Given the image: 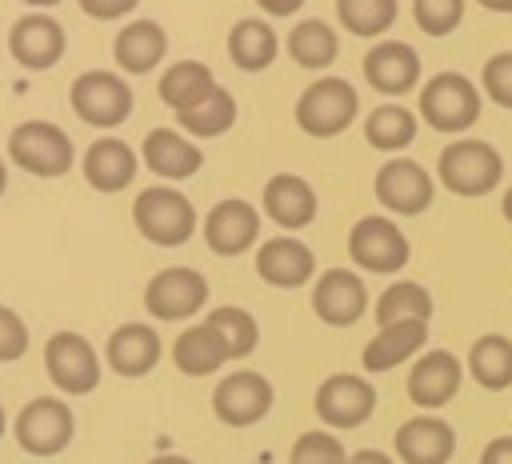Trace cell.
<instances>
[{"label": "cell", "mask_w": 512, "mask_h": 464, "mask_svg": "<svg viewBox=\"0 0 512 464\" xmlns=\"http://www.w3.org/2000/svg\"><path fill=\"white\" fill-rule=\"evenodd\" d=\"M500 176H504V156L488 140H476V136H460L444 144L436 160V180L452 196H488L496 192Z\"/></svg>", "instance_id": "6da1fadb"}, {"label": "cell", "mask_w": 512, "mask_h": 464, "mask_svg": "<svg viewBox=\"0 0 512 464\" xmlns=\"http://www.w3.org/2000/svg\"><path fill=\"white\" fill-rule=\"evenodd\" d=\"M132 224L144 240L160 248H180L196 232V208L180 188L152 184L132 200Z\"/></svg>", "instance_id": "7a4b0ae2"}, {"label": "cell", "mask_w": 512, "mask_h": 464, "mask_svg": "<svg viewBox=\"0 0 512 464\" xmlns=\"http://www.w3.org/2000/svg\"><path fill=\"white\" fill-rule=\"evenodd\" d=\"M360 112V96L344 76H316L300 96H296V124L304 128V136L328 140L336 132H344Z\"/></svg>", "instance_id": "3957f363"}, {"label": "cell", "mask_w": 512, "mask_h": 464, "mask_svg": "<svg viewBox=\"0 0 512 464\" xmlns=\"http://www.w3.org/2000/svg\"><path fill=\"white\" fill-rule=\"evenodd\" d=\"M8 156L16 168L44 176V180H56L76 164V148L68 132L52 120H20L8 132Z\"/></svg>", "instance_id": "277c9868"}, {"label": "cell", "mask_w": 512, "mask_h": 464, "mask_svg": "<svg viewBox=\"0 0 512 464\" xmlns=\"http://www.w3.org/2000/svg\"><path fill=\"white\" fill-rule=\"evenodd\" d=\"M420 120L436 132H468L480 120V88L464 72H436L420 88Z\"/></svg>", "instance_id": "5b68a950"}, {"label": "cell", "mask_w": 512, "mask_h": 464, "mask_svg": "<svg viewBox=\"0 0 512 464\" xmlns=\"http://www.w3.org/2000/svg\"><path fill=\"white\" fill-rule=\"evenodd\" d=\"M68 104H72L76 120H84L88 128H116L132 116V88L120 72L92 68L72 80Z\"/></svg>", "instance_id": "8992f818"}, {"label": "cell", "mask_w": 512, "mask_h": 464, "mask_svg": "<svg viewBox=\"0 0 512 464\" xmlns=\"http://www.w3.org/2000/svg\"><path fill=\"white\" fill-rule=\"evenodd\" d=\"M16 444L28 456H60L76 436V416L60 396H36L16 412Z\"/></svg>", "instance_id": "52a82bcc"}, {"label": "cell", "mask_w": 512, "mask_h": 464, "mask_svg": "<svg viewBox=\"0 0 512 464\" xmlns=\"http://www.w3.org/2000/svg\"><path fill=\"white\" fill-rule=\"evenodd\" d=\"M44 372L68 396H88L100 384V356L88 336L60 328L44 340Z\"/></svg>", "instance_id": "ba28073f"}, {"label": "cell", "mask_w": 512, "mask_h": 464, "mask_svg": "<svg viewBox=\"0 0 512 464\" xmlns=\"http://www.w3.org/2000/svg\"><path fill=\"white\" fill-rule=\"evenodd\" d=\"M204 304H208V276L188 268V264L160 268L144 284V308H148L152 320H164V324L192 320Z\"/></svg>", "instance_id": "9c48e42d"}, {"label": "cell", "mask_w": 512, "mask_h": 464, "mask_svg": "<svg viewBox=\"0 0 512 464\" xmlns=\"http://www.w3.org/2000/svg\"><path fill=\"white\" fill-rule=\"evenodd\" d=\"M408 252V236L392 216H360L348 232V256L364 272H400Z\"/></svg>", "instance_id": "30bf717a"}, {"label": "cell", "mask_w": 512, "mask_h": 464, "mask_svg": "<svg viewBox=\"0 0 512 464\" xmlns=\"http://www.w3.org/2000/svg\"><path fill=\"white\" fill-rule=\"evenodd\" d=\"M272 400H276V392H272L268 376H260L252 368H240V372H232L216 384L212 412L228 428H252L272 412Z\"/></svg>", "instance_id": "8fae6325"}, {"label": "cell", "mask_w": 512, "mask_h": 464, "mask_svg": "<svg viewBox=\"0 0 512 464\" xmlns=\"http://www.w3.org/2000/svg\"><path fill=\"white\" fill-rule=\"evenodd\" d=\"M372 192H376V200L388 212H396V216H420L432 204L436 184H432V176H428L424 164H416L408 156H392V160H384L376 168Z\"/></svg>", "instance_id": "7c38bea8"}, {"label": "cell", "mask_w": 512, "mask_h": 464, "mask_svg": "<svg viewBox=\"0 0 512 464\" xmlns=\"http://www.w3.org/2000/svg\"><path fill=\"white\" fill-rule=\"evenodd\" d=\"M312 408L328 428H360L376 412V388L356 372H332L320 380Z\"/></svg>", "instance_id": "4fadbf2b"}, {"label": "cell", "mask_w": 512, "mask_h": 464, "mask_svg": "<svg viewBox=\"0 0 512 464\" xmlns=\"http://www.w3.org/2000/svg\"><path fill=\"white\" fill-rule=\"evenodd\" d=\"M64 44H68V40H64V28H60V20L48 16V12H24V16L8 28V52H12V60H16L20 68H28V72H44V68L60 64Z\"/></svg>", "instance_id": "5bb4252c"}, {"label": "cell", "mask_w": 512, "mask_h": 464, "mask_svg": "<svg viewBox=\"0 0 512 464\" xmlns=\"http://www.w3.org/2000/svg\"><path fill=\"white\" fill-rule=\"evenodd\" d=\"M312 312L332 324V328H348L368 312V288L360 280L356 268H328L320 272V280L312 284Z\"/></svg>", "instance_id": "9a60e30c"}, {"label": "cell", "mask_w": 512, "mask_h": 464, "mask_svg": "<svg viewBox=\"0 0 512 464\" xmlns=\"http://www.w3.org/2000/svg\"><path fill=\"white\" fill-rule=\"evenodd\" d=\"M200 236L216 256H240L260 240V212L240 196L220 200L208 208Z\"/></svg>", "instance_id": "2e32d148"}, {"label": "cell", "mask_w": 512, "mask_h": 464, "mask_svg": "<svg viewBox=\"0 0 512 464\" xmlns=\"http://www.w3.org/2000/svg\"><path fill=\"white\" fill-rule=\"evenodd\" d=\"M360 72L380 96H404L420 84V56L404 40H380L364 52Z\"/></svg>", "instance_id": "e0dca14e"}, {"label": "cell", "mask_w": 512, "mask_h": 464, "mask_svg": "<svg viewBox=\"0 0 512 464\" xmlns=\"http://www.w3.org/2000/svg\"><path fill=\"white\" fill-rule=\"evenodd\" d=\"M460 380H464V364L448 348H432L408 368L404 392L416 408H444L460 392Z\"/></svg>", "instance_id": "ac0fdd59"}, {"label": "cell", "mask_w": 512, "mask_h": 464, "mask_svg": "<svg viewBox=\"0 0 512 464\" xmlns=\"http://www.w3.org/2000/svg\"><path fill=\"white\" fill-rule=\"evenodd\" d=\"M80 172H84L88 188H96V192H124L140 172V152L132 144H124L120 136H100L84 148Z\"/></svg>", "instance_id": "d6986e66"}, {"label": "cell", "mask_w": 512, "mask_h": 464, "mask_svg": "<svg viewBox=\"0 0 512 464\" xmlns=\"http://www.w3.org/2000/svg\"><path fill=\"white\" fill-rule=\"evenodd\" d=\"M160 352H164L160 332L148 328V324H140V320H128V324L112 328V336L104 344V364L116 376L136 380V376H148L160 364Z\"/></svg>", "instance_id": "ffe728a7"}, {"label": "cell", "mask_w": 512, "mask_h": 464, "mask_svg": "<svg viewBox=\"0 0 512 464\" xmlns=\"http://www.w3.org/2000/svg\"><path fill=\"white\" fill-rule=\"evenodd\" d=\"M392 448L400 464H448L456 452V432L440 416H412L396 428Z\"/></svg>", "instance_id": "44dd1931"}, {"label": "cell", "mask_w": 512, "mask_h": 464, "mask_svg": "<svg viewBox=\"0 0 512 464\" xmlns=\"http://www.w3.org/2000/svg\"><path fill=\"white\" fill-rule=\"evenodd\" d=\"M140 160L148 172H156L160 180H188L200 172L204 152L196 140H188V132L176 128H152L140 144Z\"/></svg>", "instance_id": "7402d4cb"}, {"label": "cell", "mask_w": 512, "mask_h": 464, "mask_svg": "<svg viewBox=\"0 0 512 464\" xmlns=\"http://www.w3.org/2000/svg\"><path fill=\"white\" fill-rule=\"evenodd\" d=\"M256 272L272 288H304L316 272V256L296 236H272L256 248Z\"/></svg>", "instance_id": "603a6c76"}, {"label": "cell", "mask_w": 512, "mask_h": 464, "mask_svg": "<svg viewBox=\"0 0 512 464\" xmlns=\"http://www.w3.org/2000/svg\"><path fill=\"white\" fill-rule=\"evenodd\" d=\"M112 56H116L120 72H132V76L156 72L164 64V56H168V32L148 16L128 20L112 40Z\"/></svg>", "instance_id": "cb8c5ba5"}, {"label": "cell", "mask_w": 512, "mask_h": 464, "mask_svg": "<svg viewBox=\"0 0 512 464\" xmlns=\"http://www.w3.org/2000/svg\"><path fill=\"white\" fill-rule=\"evenodd\" d=\"M260 200H264V216L272 224H280L284 232H296V228L312 224V216H316V192L296 172H276L264 184V196Z\"/></svg>", "instance_id": "d4e9b609"}, {"label": "cell", "mask_w": 512, "mask_h": 464, "mask_svg": "<svg viewBox=\"0 0 512 464\" xmlns=\"http://www.w3.org/2000/svg\"><path fill=\"white\" fill-rule=\"evenodd\" d=\"M424 344H428V320L380 324V332L364 344L360 364H364V372H388V368H396L400 360H412Z\"/></svg>", "instance_id": "484cf974"}, {"label": "cell", "mask_w": 512, "mask_h": 464, "mask_svg": "<svg viewBox=\"0 0 512 464\" xmlns=\"http://www.w3.org/2000/svg\"><path fill=\"white\" fill-rule=\"evenodd\" d=\"M228 360H232V352L212 324H192L172 340V364L184 376H208V372L224 368Z\"/></svg>", "instance_id": "4316f807"}, {"label": "cell", "mask_w": 512, "mask_h": 464, "mask_svg": "<svg viewBox=\"0 0 512 464\" xmlns=\"http://www.w3.org/2000/svg\"><path fill=\"white\" fill-rule=\"evenodd\" d=\"M284 48H288V56H292L304 72H324V68H332L336 56H340V36H336V28H332L328 20L308 16V20H296V24H292V32L284 36Z\"/></svg>", "instance_id": "83f0119b"}, {"label": "cell", "mask_w": 512, "mask_h": 464, "mask_svg": "<svg viewBox=\"0 0 512 464\" xmlns=\"http://www.w3.org/2000/svg\"><path fill=\"white\" fill-rule=\"evenodd\" d=\"M280 52V36L264 16H244L228 32V60L240 72H264Z\"/></svg>", "instance_id": "f1b7e54d"}, {"label": "cell", "mask_w": 512, "mask_h": 464, "mask_svg": "<svg viewBox=\"0 0 512 464\" xmlns=\"http://www.w3.org/2000/svg\"><path fill=\"white\" fill-rule=\"evenodd\" d=\"M212 88H216V76H212V68L200 64V60H176V64H168V68L160 72V84H156L160 100H164L172 112L196 108L200 100L212 96Z\"/></svg>", "instance_id": "f546056e"}, {"label": "cell", "mask_w": 512, "mask_h": 464, "mask_svg": "<svg viewBox=\"0 0 512 464\" xmlns=\"http://www.w3.org/2000/svg\"><path fill=\"white\" fill-rule=\"evenodd\" d=\"M468 376L488 388V392H500L512 384V340L500 336V332H488L480 336L472 348H468Z\"/></svg>", "instance_id": "4dcf8cb0"}, {"label": "cell", "mask_w": 512, "mask_h": 464, "mask_svg": "<svg viewBox=\"0 0 512 464\" xmlns=\"http://www.w3.org/2000/svg\"><path fill=\"white\" fill-rule=\"evenodd\" d=\"M176 124H180V132H188V136H196V140L224 136V132L236 124V96L216 84L208 100H200V104L188 108V112H176Z\"/></svg>", "instance_id": "1f68e13d"}, {"label": "cell", "mask_w": 512, "mask_h": 464, "mask_svg": "<svg viewBox=\"0 0 512 464\" xmlns=\"http://www.w3.org/2000/svg\"><path fill=\"white\" fill-rule=\"evenodd\" d=\"M364 140L380 152H400L416 140V112H408L404 104H380L368 112L364 120Z\"/></svg>", "instance_id": "d6a6232c"}, {"label": "cell", "mask_w": 512, "mask_h": 464, "mask_svg": "<svg viewBox=\"0 0 512 464\" xmlns=\"http://www.w3.org/2000/svg\"><path fill=\"white\" fill-rule=\"evenodd\" d=\"M372 316H376V324L432 320V296H428L424 284H416V280H400V284H388V288L376 296Z\"/></svg>", "instance_id": "836d02e7"}, {"label": "cell", "mask_w": 512, "mask_h": 464, "mask_svg": "<svg viewBox=\"0 0 512 464\" xmlns=\"http://www.w3.org/2000/svg\"><path fill=\"white\" fill-rule=\"evenodd\" d=\"M336 20L352 36H384L396 24V0H336Z\"/></svg>", "instance_id": "e575fe53"}, {"label": "cell", "mask_w": 512, "mask_h": 464, "mask_svg": "<svg viewBox=\"0 0 512 464\" xmlns=\"http://www.w3.org/2000/svg\"><path fill=\"white\" fill-rule=\"evenodd\" d=\"M204 324H212V328L224 336V344H228L232 360H244V356H248V352L260 344L256 316H252L248 308H240V304H220V308H212Z\"/></svg>", "instance_id": "d590c367"}, {"label": "cell", "mask_w": 512, "mask_h": 464, "mask_svg": "<svg viewBox=\"0 0 512 464\" xmlns=\"http://www.w3.org/2000/svg\"><path fill=\"white\" fill-rule=\"evenodd\" d=\"M348 448L336 440V432L328 428H312V432H300L292 452H288V464H348Z\"/></svg>", "instance_id": "8d00e7d4"}, {"label": "cell", "mask_w": 512, "mask_h": 464, "mask_svg": "<svg viewBox=\"0 0 512 464\" xmlns=\"http://www.w3.org/2000/svg\"><path fill=\"white\" fill-rule=\"evenodd\" d=\"M412 16H416V28L432 40L440 36H452L464 20V0H412Z\"/></svg>", "instance_id": "74e56055"}, {"label": "cell", "mask_w": 512, "mask_h": 464, "mask_svg": "<svg viewBox=\"0 0 512 464\" xmlns=\"http://www.w3.org/2000/svg\"><path fill=\"white\" fill-rule=\"evenodd\" d=\"M480 84L488 92V100H496L500 108H512V52H496L484 60Z\"/></svg>", "instance_id": "f35d334b"}, {"label": "cell", "mask_w": 512, "mask_h": 464, "mask_svg": "<svg viewBox=\"0 0 512 464\" xmlns=\"http://www.w3.org/2000/svg\"><path fill=\"white\" fill-rule=\"evenodd\" d=\"M28 352V324L8 308L0 304V364H12Z\"/></svg>", "instance_id": "ab89813d"}, {"label": "cell", "mask_w": 512, "mask_h": 464, "mask_svg": "<svg viewBox=\"0 0 512 464\" xmlns=\"http://www.w3.org/2000/svg\"><path fill=\"white\" fill-rule=\"evenodd\" d=\"M76 4H80V12L92 16V20H120V16H128L140 0H76Z\"/></svg>", "instance_id": "60d3db41"}, {"label": "cell", "mask_w": 512, "mask_h": 464, "mask_svg": "<svg viewBox=\"0 0 512 464\" xmlns=\"http://www.w3.org/2000/svg\"><path fill=\"white\" fill-rule=\"evenodd\" d=\"M480 464H512V436H496L484 444Z\"/></svg>", "instance_id": "b9f144b4"}, {"label": "cell", "mask_w": 512, "mask_h": 464, "mask_svg": "<svg viewBox=\"0 0 512 464\" xmlns=\"http://www.w3.org/2000/svg\"><path fill=\"white\" fill-rule=\"evenodd\" d=\"M256 8H260L264 16H292V12L304 8V0H256Z\"/></svg>", "instance_id": "7bdbcfd3"}, {"label": "cell", "mask_w": 512, "mask_h": 464, "mask_svg": "<svg viewBox=\"0 0 512 464\" xmlns=\"http://www.w3.org/2000/svg\"><path fill=\"white\" fill-rule=\"evenodd\" d=\"M348 464H396V460L384 456V452H376V448H360V452L348 456Z\"/></svg>", "instance_id": "ee69618b"}, {"label": "cell", "mask_w": 512, "mask_h": 464, "mask_svg": "<svg viewBox=\"0 0 512 464\" xmlns=\"http://www.w3.org/2000/svg\"><path fill=\"white\" fill-rule=\"evenodd\" d=\"M476 4L488 12H512V0H476Z\"/></svg>", "instance_id": "f6af8a7d"}, {"label": "cell", "mask_w": 512, "mask_h": 464, "mask_svg": "<svg viewBox=\"0 0 512 464\" xmlns=\"http://www.w3.org/2000/svg\"><path fill=\"white\" fill-rule=\"evenodd\" d=\"M500 212H504V220L512 224V184L504 188V196H500Z\"/></svg>", "instance_id": "bcb514c9"}, {"label": "cell", "mask_w": 512, "mask_h": 464, "mask_svg": "<svg viewBox=\"0 0 512 464\" xmlns=\"http://www.w3.org/2000/svg\"><path fill=\"white\" fill-rule=\"evenodd\" d=\"M148 464H192L188 456H176V452H168V456H152Z\"/></svg>", "instance_id": "7dc6e473"}, {"label": "cell", "mask_w": 512, "mask_h": 464, "mask_svg": "<svg viewBox=\"0 0 512 464\" xmlns=\"http://www.w3.org/2000/svg\"><path fill=\"white\" fill-rule=\"evenodd\" d=\"M24 4H28V8H36V12H40V8H52V4H60V0H24Z\"/></svg>", "instance_id": "c3c4849f"}, {"label": "cell", "mask_w": 512, "mask_h": 464, "mask_svg": "<svg viewBox=\"0 0 512 464\" xmlns=\"http://www.w3.org/2000/svg\"><path fill=\"white\" fill-rule=\"evenodd\" d=\"M4 188H8V168H4V160H0V196H4Z\"/></svg>", "instance_id": "681fc988"}, {"label": "cell", "mask_w": 512, "mask_h": 464, "mask_svg": "<svg viewBox=\"0 0 512 464\" xmlns=\"http://www.w3.org/2000/svg\"><path fill=\"white\" fill-rule=\"evenodd\" d=\"M8 432V416H4V408H0V436Z\"/></svg>", "instance_id": "f907efd6"}]
</instances>
